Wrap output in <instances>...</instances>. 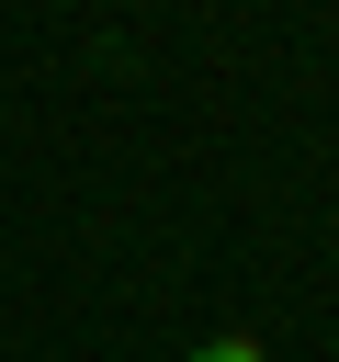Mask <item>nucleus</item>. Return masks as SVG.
Wrapping results in <instances>:
<instances>
[{
	"mask_svg": "<svg viewBox=\"0 0 339 362\" xmlns=\"http://www.w3.org/2000/svg\"><path fill=\"white\" fill-rule=\"evenodd\" d=\"M192 362H271V351H260V339H203Z\"/></svg>",
	"mask_w": 339,
	"mask_h": 362,
	"instance_id": "1",
	"label": "nucleus"
},
{
	"mask_svg": "<svg viewBox=\"0 0 339 362\" xmlns=\"http://www.w3.org/2000/svg\"><path fill=\"white\" fill-rule=\"evenodd\" d=\"M328 339H339V328H328Z\"/></svg>",
	"mask_w": 339,
	"mask_h": 362,
	"instance_id": "2",
	"label": "nucleus"
}]
</instances>
